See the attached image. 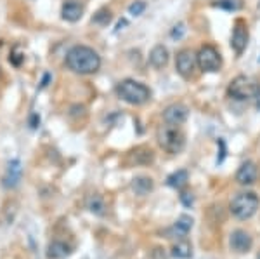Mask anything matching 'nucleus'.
Wrapping results in <instances>:
<instances>
[{
  "instance_id": "f03ea898",
  "label": "nucleus",
  "mask_w": 260,
  "mask_h": 259,
  "mask_svg": "<svg viewBox=\"0 0 260 259\" xmlns=\"http://www.w3.org/2000/svg\"><path fill=\"white\" fill-rule=\"evenodd\" d=\"M116 94H118L120 99H123V101L128 104H134V106L146 104L151 99L149 87L144 85L142 82L132 80V78L121 80L118 85H116Z\"/></svg>"
},
{
  "instance_id": "f8f14e48",
  "label": "nucleus",
  "mask_w": 260,
  "mask_h": 259,
  "mask_svg": "<svg viewBox=\"0 0 260 259\" xmlns=\"http://www.w3.org/2000/svg\"><path fill=\"white\" fill-rule=\"evenodd\" d=\"M83 16V6L77 0H68V2L62 4V9H61V18L68 23H77L80 21Z\"/></svg>"
},
{
  "instance_id": "ddd939ff",
  "label": "nucleus",
  "mask_w": 260,
  "mask_h": 259,
  "mask_svg": "<svg viewBox=\"0 0 260 259\" xmlns=\"http://www.w3.org/2000/svg\"><path fill=\"white\" fill-rule=\"evenodd\" d=\"M169 60H170V54H169V49H167L165 45L158 44V45H154V47L151 49L149 63H151V66H153V68H156V70L165 68V66L169 65Z\"/></svg>"
},
{
  "instance_id": "2eb2a0df",
  "label": "nucleus",
  "mask_w": 260,
  "mask_h": 259,
  "mask_svg": "<svg viewBox=\"0 0 260 259\" xmlns=\"http://www.w3.org/2000/svg\"><path fill=\"white\" fill-rule=\"evenodd\" d=\"M128 157L134 164H149V162H153L154 153H153V150L148 148V146H139V148L132 150Z\"/></svg>"
},
{
  "instance_id": "f3484780",
  "label": "nucleus",
  "mask_w": 260,
  "mask_h": 259,
  "mask_svg": "<svg viewBox=\"0 0 260 259\" xmlns=\"http://www.w3.org/2000/svg\"><path fill=\"white\" fill-rule=\"evenodd\" d=\"M192 228V218L191 216H180V218L175 221L174 228H172V232H174L175 237H179V239H182V237H186L187 233H189V229Z\"/></svg>"
},
{
  "instance_id": "aec40b11",
  "label": "nucleus",
  "mask_w": 260,
  "mask_h": 259,
  "mask_svg": "<svg viewBox=\"0 0 260 259\" xmlns=\"http://www.w3.org/2000/svg\"><path fill=\"white\" fill-rule=\"evenodd\" d=\"M87 209L98 216L104 214V209H106V206H104V198L98 193L90 195V197L87 198Z\"/></svg>"
},
{
  "instance_id": "9d476101",
  "label": "nucleus",
  "mask_w": 260,
  "mask_h": 259,
  "mask_svg": "<svg viewBox=\"0 0 260 259\" xmlns=\"http://www.w3.org/2000/svg\"><path fill=\"white\" fill-rule=\"evenodd\" d=\"M21 176H23V167H21V162L18 158H14V160H11L9 165H7L6 174H4V178H2V185L6 188H16L19 185Z\"/></svg>"
},
{
  "instance_id": "dca6fc26",
  "label": "nucleus",
  "mask_w": 260,
  "mask_h": 259,
  "mask_svg": "<svg viewBox=\"0 0 260 259\" xmlns=\"http://www.w3.org/2000/svg\"><path fill=\"white\" fill-rule=\"evenodd\" d=\"M153 179L148 178V176H139V178H134L132 181V190L136 191L137 195H141V197H144V195H148L149 191H153Z\"/></svg>"
},
{
  "instance_id": "cd10ccee",
  "label": "nucleus",
  "mask_w": 260,
  "mask_h": 259,
  "mask_svg": "<svg viewBox=\"0 0 260 259\" xmlns=\"http://www.w3.org/2000/svg\"><path fill=\"white\" fill-rule=\"evenodd\" d=\"M39 124H40V117L37 115V113H33L31 119H30V125H31L33 129H37V127H39Z\"/></svg>"
},
{
  "instance_id": "bb28decb",
  "label": "nucleus",
  "mask_w": 260,
  "mask_h": 259,
  "mask_svg": "<svg viewBox=\"0 0 260 259\" xmlns=\"http://www.w3.org/2000/svg\"><path fill=\"white\" fill-rule=\"evenodd\" d=\"M180 198H182V202H184V206H186V207H189L191 204H192L191 193H182V195H180Z\"/></svg>"
},
{
  "instance_id": "393cba45",
  "label": "nucleus",
  "mask_w": 260,
  "mask_h": 259,
  "mask_svg": "<svg viewBox=\"0 0 260 259\" xmlns=\"http://www.w3.org/2000/svg\"><path fill=\"white\" fill-rule=\"evenodd\" d=\"M184 32H186V28H184V24H182V23H179V24H175L174 30L170 32V37H172V39H182Z\"/></svg>"
},
{
  "instance_id": "6ab92c4d",
  "label": "nucleus",
  "mask_w": 260,
  "mask_h": 259,
  "mask_svg": "<svg viewBox=\"0 0 260 259\" xmlns=\"http://www.w3.org/2000/svg\"><path fill=\"white\" fill-rule=\"evenodd\" d=\"M187 179H189L187 170L180 169V170H175L174 174H170V176L167 178V185H169L170 188H175V190H180V188L186 186Z\"/></svg>"
},
{
  "instance_id": "c756f323",
  "label": "nucleus",
  "mask_w": 260,
  "mask_h": 259,
  "mask_svg": "<svg viewBox=\"0 0 260 259\" xmlns=\"http://www.w3.org/2000/svg\"><path fill=\"white\" fill-rule=\"evenodd\" d=\"M258 259H260V256H258Z\"/></svg>"
},
{
  "instance_id": "39448f33",
  "label": "nucleus",
  "mask_w": 260,
  "mask_h": 259,
  "mask_svg": "<svg viewBox=\"0 0 260 259\" xmlns=\"http://www.w3.org/2000/svg\"><path fill=\"white\" fill-rule=\"evenodd\" d=\"M257 87L258 85L251 80L250 77H246V75H238L236 78L231 80L228 93L231 98L236 99V101H248V99L255 98Z\"/></svg>"
},
{
  "instance_id": "f257e3e1",
  "label": "nucleus",
  "mask_w": 260,
  "mask_h": 259,
  "mask_svg": "<svg viewBox=\"0 0 260 259\" xmlns=\"http://www.w3.org/2000/svg\"><path fill=\"white\" fill-rule=\"evenodd\" d=\"M66 66L73 73L92 75L101 68V56L92 47L87 45H75L66 54Z\"/></svg>"
},
{
  "instance_id": "9b49d317",
  "label": "nucleus",
  "mask_w": 260,
  "mask_h": 259,
  "mask_svg": "<svg viewBox=\"0 0 260 259\" xmlns=\"http://www.w3.org/2000/svg\"><path fill=\"white\" fill-rule=\"evenodd\" d=\"M253 245V240L245 229H236V232L231 233V247L236 252H248Z\"/></svg>"
},
{
  "instance_id": "4468645a",
  "label": "nucleus",
  "mask_w": 260,
  "mask_h": 259,
  "mask_svg": "<svg viewBox=\"0 0 260 259\" xmlns=\"http://www.w3.org/2000/svg\"><path fill=\"white\" fill-rule=\"evenodd\" d=\"M255 179H257V165L253 162H245L236 172V181L240 185H253Z\"/></svg>"
},
{
  "instance_id": "7ed1b4c3",
  "label": "nucleus",
  "mask_w": 260,
  "mask_h": 259,
  "mask_svg": "<svg viewBox=\"0 0 260 259\" xmlns=\"http://www.w3.org/2000/svg\"><path fill=\"white\" fill-rule=\"evenodd\" d=\"M156 139L161 148L167 153H172V155H177V153L184 150V146H186V136L180 131L179 125H170V124L160 125L156 131Z\"/></svg>"
},
{
  "instance_id": "a878e982",
  "label": "nucleus",
  "mask_w": 260,
  "mask_h": 259,
  "mask_svg": "<svg viewBox=\"0 0 260 259\" xmlns=\"http://www.w3.org/2000/svg\"><path fill=\"white\" fill-rule=\"evenodd\" d=\"M23 60H24V56H23V54H12V56L9 57V61H11L14 66H19L21 63H23Z\"/></svg>"
},
{
  "instance_id": "6e6552de",
  "label": "nucleus",
  "mask_w": 260,
  "mask_h": 259,
  "mask_svg": "<svg viewBox=\"0 0 260 259\" xmlns=\"http://www.w3.org/2000/svg\"><path fill=\"white\" fill-rule=\"evenodd\" d=\"M248 40H250V33H248V24L245 23L243 19H238L234 23V28H233V33H231V47L233 51L241 56L245 52L246 45H248Z\"/></svg>"
},
{
  "instance_id": "412c9836",
  "label": "nucleus",
  "mask_w": 260,
  "mask_h": 259,
  "mask_svg": "<svg viewBox=\"0 0 260 259\" xmlns=\"http://www.w3.org/2000/svg\"><path fill=\"white\" fill-rule=\"evenodd\" d=\"M191 254H192L191 244L186 240L177 242V244L174 245V249H172V256L179 257V259H187V257H191Z\"/></svg>"
},
{
  "instance_id": "b1692460",
  "label": "nucleus",
  "mask_w": 260,
  "mask_h": 259,
  "mask_svg": "<svg viewBox=\"0 0 260 259\" xmlns=\"http://www.w3.org/2000/svg\"><path fill=\"white\" fill-rule=\"evenodd\" d=\"M144 11H146V2H142V0H136V2H132L128 6V12L132 16H141Z\"/></svg>"
},
{
  "instance_id": "c85d7f7f",
  "label": "nucleus",
  "mask_w": 260,
  "mask_h": 259,
  "mask_svg": "<svg viewBox=\"0 0 260 259\" xmlns=\"http://www.w3.org/2000/svg\"><path fill=\"white\" fill-rule=\"evenodd\" d=\"M255 104H257V108H258V110H260V85L257 87V94H255Z\"/></svg>"
},
{
  "instance_id": "423d86ee",
  "label": "nucleus",
  "mask_w": 260,
  "mask_h": 259,
  "mask_svg": "<svg viewBox=\"0 0 260 259\" xmlns=\"http://www.w3.org/2000/svg\"><path fill=\"white\" fill-rule=\"evenodd\" d=\"M196 60H198V68L207 73L219 72L222 66V56L213 45H203L196 54Z\"/></svg>"
},
{
  "instance_id": "4be33fe9",
  "label": "nucleus",
  "mask_w": 260,
  "mask_h": 259,
  "mask_svg": "<svg viewBox=\"0 0 260 259\" xmlns=\"http://www.w3.org/2000/svg\"><path fill=\"white\" fill-rule=\"evenodd\" d=\"M111 19H113V16L108 7H103V9H99L94 16H92V23L99 24V26H108V24L111 23Z\"/></svg>"
},
{
  "instance_id": "1a4fd4ad",
  "label": "nucleus",
  "mask_w": 260,
  "mask_h": 259,
  "mask_svg": "<svg viewBox=\"0 0 260 259\" xmlns=\"http://www.w3.org/2000/svg\"><path fill=\"white\" fill-rule=\"evenodd\" d=\"M187 117H189V110L182 103H174L163 110V120L170 125H182L187 120Z\"/></svg>"
},
{
  "instance_id": "5701e85b",
  "label": "nucleus",
  "mask_w": 260,
  "mask_h": 259,
  "mask_svg": "<svg viewBox=\"0 0 260 259\" xmlns=\"http://www.w3.org/2000/svg\"><path fill=\"white\" fill-rule=\"evenodd\" d=\"M215 6L224 7V9H228V11H238L241 7V2L240 0H219Z\"/></svg>"
},
{
  "instance_id": "0eeeda50",
  "label": "nucleus",
  "mask_w": 260,
  "mask_h": 259,
  "mask_svg": "<svg viewBox=\"0 0 260 259\" xmlns=\"http://www.w3.org/2000/svg\"><path fill=\"white\" fill-rule=\"evenodd\" d=\"M196 68H198V60H196V54L191 49H182L175 56V70L182 78L189 80L194 77Z\"/></svg>"
},
{
  "instance_id": "20e7f679",
  "label": "nucleus",
  "mask_w": 260,
  "mask_h": 259,
  "mask_svg": "<svg viewBox=\"0 0 260 259\" xmlns=\"http://www.w3.org/2000/svg\"><path fill=\"white\" fill-rule=\"evenodd\" d=\"M258 206H260V200L257 195L253 191H245V193H238L236 197L231 200L229 209L234 218L250 219L257 212Z\"/></svg>"
},
{
  "instance_id": "a211bd4d",
  "label": "nucleus",
  "mask_w": 260,
  "mask_h": 259,
  "mask_svg": "<svg viewBox=\"0 0 260 259\" xmlns=\"http://www.w3.org/2000/svg\"><path fill=\"white\" fill-rule=\"evenodd\" d=\"M47 254H49L50 259H62V257L70 256L71 249H70L68 244H64V242L56 240V242H52V244L49 245V252Z\"/></svg>"
}]
</instances>
